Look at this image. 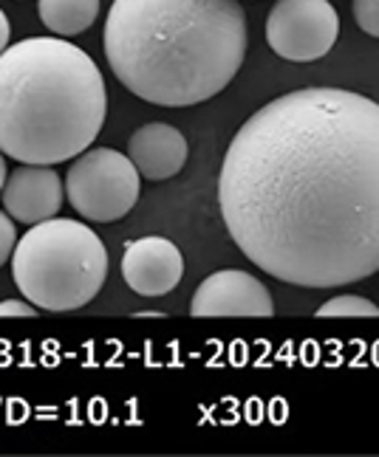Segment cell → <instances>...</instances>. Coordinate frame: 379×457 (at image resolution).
Here are the masks:
<instances>
[{
  "label": "cell",
  "mask_w": 379,
  "mask_h": 457,
  "mask_svg": "<svg viewBox=\"0 0 379 457\" xmlns=\"http://www.w3.org/2000/svg\"><path fill=\"white\" fill-rule=\"evenodd\" d=\"M221 218L249 262L303 288L379 271V104L300 87L255 111L218 175Z\"/></svg>",
  "instance_id": "obj_1"
},
{
  "label": "cell",
  "mask_w": 379,
  "mask_h": 457,
  "mask_svg": "<svg viewBox=\"0 0 379 457\" xmlns=\"http://www.w3.org/2000/svg\"><path fill=\"white\" fill-rule=\"evenodd\" d=\"M105 57L133 96L162 108L213 99L247 57L240 0H114Z\"/></svg>",
  "instance_id": "obj_2"
},
{
  "label": "cell",
  "mask_w": 379,
  "mask_h": 457,
  "mask_svg": "<svg viewBox=\"0 0 379 457\" xmlns=\"http://www.w3.org/2000/svg\"><path fill=\"white\" fill-rule=\"evenodd\" d=\"M99 65L63 37H26L0 54V153L55 167L85 153L105 125Z\"/></svg>",
  "instance_id": "obj_3"
},
{
  "label": "cell",
  "mask_w": 379,
  "mask_h": 457,
  "mask_svg": "<svg viewBox=\"0 0 379 457\" xmlns=\"http://www.w3.org/2000/svg\"><path fill=\"white\" fill-rule=\"evenodd\" d=\"M12 274L21 294L40 311H77L105 286L108 252L85 223L48 218L17 240Z\"/></svg>",
  "instance_id": "obj_4"
},
{
  "label": "cell",
  "mask_w": 379,
  "mask_h": 457,
  "mask_svg": "<svg viewBox=\"0 0 379 457\" xmlns=\"http://www.w3.org/2000/svg\"><path fill=\"white\" fill-rule=\"evenodd\" d=\"M142 175L128 155L111 147L85 150L68 167L65 195L74 212L94 223L125 218L139 201Z\"/></svg>",
  "instance_id": "obj_5"
},
{
  "label": "cell",
  "mask_w": 379,
  "mask_h": 457,
  "mask_svg": "<svg viewBox=\"0 0 379 457\" xmlns=\"http://www.w3.org/2000/svg\"><path fill=\"white\" fill-rule=\"evenodd\" d=\"M340 17L329 0H278L266 21V43L289 62H315L337 43Z\"/></svg>",
  "instance_id": "obj_6"
},
{
  "label": "cell",
  "mask_w": 379,
  "mask_h": 457,
  "mask_svg": "<svg viewBox=\"0 0 379 457\" xmlns=\"http://www.w3.org/2000/svg\"><path fill=\"white\" fill-rule=\"evenodd\" d=\"M193 316H272L274 303L269 288L257 277L223 269L215 271L198 286L193 303H190Z\"/></svg>",
  "instance_id": "obj_7"
},
{
  "label": "cell",
  "mask_w": 379,
  "mask_h": 457,
  "mask_svg": "<svg viewBox=\"0 0 379 457\" xmlns=\"http://www.w3.org/2000/svg\"><path fill=\"white\" fill-rule=\"evenodd\" d=\"M184 257L167 237L131 240L122 254V277L131 291L142 296H164L181 283Z\"/></svg>",
  "instance_id": "obj_8"
},
{
  "label": "cell",
  "mask_w": 379,
  "mask_h": 457,
  "mask_svg": "<svg viewBox=\"0 0 379 457\" xmlns=\"http://www.w3.org/2000/svg\"><path fill=\"white\" fill-rule=\"evenodd\" d=\"M0 195H4V209L12 220L31 226L57 218L63 206V181L46 164H23L6 179Z\"/></svg>",
  "instance_id": "obj_9"
},
{
  "label": "cell",
  "mask_w": 379,
  "mask_h": 457,
  "mask_svg": "<svg viewBox=\"0 0 379 457\" xmlns=\"http://www.w3.org/2000/svg\"><path fill=\"white\" fill-rule=\"evenodd\" d=\"M187 138L164 121H150L139 128L128 142V158L136 164L145 181H167L187 164Z\"/></svg>",
  "instance_id": "obj_10"
},
{
  "label": "cell",
  "mask_w": 379,
  "mask_h": 457,
  "mask_svg": "<svg viewBox=\"0 0 379 457\" xmlns=\"http://www.w3.org/2000/svg\"><path fill=\"white\" fill-rule=\"evenodd\" d=\"M99 14V0H40V21L57 37L88 31Z\"/></svg>",
  "instance_id": "obj_11"
},
{
  "label": "cell",
  "mask_w": 379,
  "mask_h": 457,
  "mask_svg": "<svg viewBox=\"0 0 379 457\" xmlns=\"http://www.w3.org/2000/svg\"><path fill=\"white\" fill-rule=\"evenodd\" d=\"M317 316H379V308L363 296H334L317 308Z\"/></svg>",
  "instance_id": "obj_12"
},
{
  "label": "cell",
  "mask_w": 379,
  "mask_h": 457,
  "mask_svg": "<svg viewBox=\"0 0 379 457\" xmlns=\"http://www.w3.org/2000/svg\"><path fill=\"white\" fill-rule=\"evenodd\" d=\"M354 21L371 37H379V0H354Z\"/></svg>",
  "instance_id": "obj_13"
},
{
  "label": "cell",
  "mask_w": 379,
  "mask_h": 457,
  "mask_svg": "<svg viewBox=\"0 0 379 457\" xmlns=\"http://www.w3.org/2000/svg\"><path fill=\"white\" fill-rule=\"evenodd\" d=\"M17 245V228L12 223V215L0 209V266L9 260V254H14Z\"/></svg>",
  "instance_id": "obj_14"
},
{
  "label": "cell",
  "mask_w": 379,
  "mask_h": 457,
  "mask_svg": "<svg viewBox=\"0 0 379 457\" xmlns=\"http://www.w3.org/2000/svg\"><path fill=\"white\" fill-rule=\"evenodd\" d=\"M0 316H38V305L21 303V300H6V303H0Z\"/></svg>",
  "instance_id": "obj_15"
},
{
  "label": "cell",
  "mask_w": 379,
  "mask_h": 457,
  "mask_svg": "<svg viewBox=\"0 0 379 457\" xmlns=\"http://www.w3.org/2000/svg\"><path fill=\"white\" fill-rule=\"evenodd\" d=\"M9 37H12V26H9V17L0 9V54L9 48Z\"/></svg>",
  "instance_id": "obj_16"
},
{
  "label": "cell",
  "mask_w": 379,
  "mask_h": 457,
  "mask_svg": "<svg viewBox=\"0 0 379 457\" xmlns=\"http://www.w3.org/2000/svg\"><path fill=\"white\" fill-rule=\"evenodd\" d=\"M6 158H4V153H0V189H4V184H6Z\"/></svg>",
  "instance_id": "obj_17"
},
{
  "label": "cell",
  "mask_w": 379,
  "mask_h": 457,
  "mask_svg": "<svg viewBox=\"0 0 379 457\" xmlns=\"http://www.w3.org/2000/svg\"><path fill=\"white\" fill-rule=\"evenodd\" d=\"M136 316H150V320H153V316H162L159 311H142V313H136Z\"/></svg>",
  "instance_id": "obj_18"
}]
</instances>
